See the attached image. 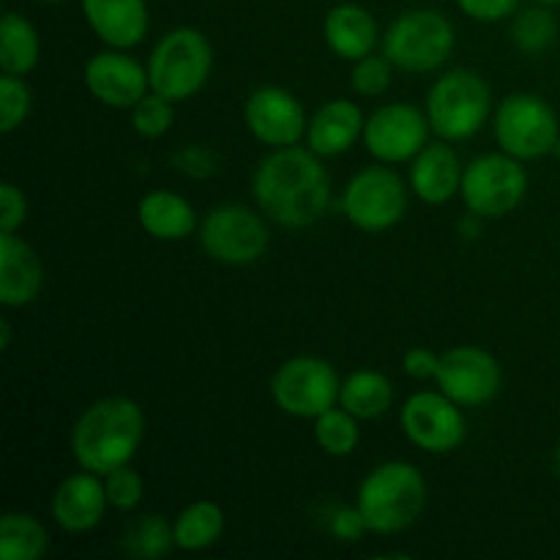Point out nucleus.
<instances>
[{
    "label": "nucleus",
    "mask_w": 560,
    "mask_h": 560,
    "mask_svg": "<svg viewBox=\"0 0 560 560\" xmlns=\"http://www.w3.org/2000/svg\"><path fill=\"white\" fill-rule=\"evenodd\" d=\"M137 222L156 241H186L200 230L195 206L173 189H153L142 195Z\"/></svg>",
    "instance_id": "5701e85b"
},
{
    "label": "nucleus",
    "mask_w": 560,
    "mask_h": 560,
    "mask_svg": "<svg viewBox=\"0 0 560 560\" xmlns=\"http://www.w3.org/2000/svg\"><path fill=\"white\" fill-rule=\"evenodd\" d=\"M33 109V93L27 88L25 77L3 74L0 77V131L14 135L25 126Z\"/></svg>",
    "instance_id": "2f4dec72"
},
{
    "label": "nucleus",
    "mask_w": 560,
    "mask_h": 560,
    "mask_svg": "<svg viewBox=\"0 0 560 560\" xmlns=\"http://www.w3.org/2000/svg\"><path fill=\"white\" fill-rule=\"evenodd\" d=\"M0 348L3 350L11 348V320L9 317H3V320H0Z\"/></svg>",
    "instance_id": "58836bf2"
},
{
    "label": "nucleus",
    "mask_w": 560,
    "mask_h": 560,
    "mask_svg": "<svg viewBox=\"0 0 560 560\" xmlns=\"http://www.w3.org/2000/svg\"><path fill=\"white\" fill-rule=\"evenodd\" d=\"M556 38H558V22L556 16H552L550 5L539 3L514 14L512 42L523 55L536 58V55L547 52V49L556 44Z\"/></svg>",
    "instance_id": "c756f323"
},
{
    "label": "nucleus",
    "mask_w": 560,
    "mask_h": 560,
    "mask_svg": "<svg viewBox=\"0 0 560 560\" xmlns=\"http://www.w3.org/2000/svg\"><path fill=\"white\" fill-rule=\"evenodd\" d=\"M399 427L416 448L427 454L457 452L468 435L463 408L452 397L438 392H416L399 410Z\"/></svg>",
    "instance_id": "ddd939ff"
},
{
    "label": "nucleus",
    "mask_w": 560,
    "mask_h": 560,
    "mask_svg": "<svg viewBox=\"0 0 560 560\" xmlns=\"http://www.w3.org/2000/svg\"><path fill=\"white\" fill-rule=\"evenodd\" d=\"M394 80V63L386 55H366V58L355 60L353 69H350V85L359 96L364 98H377L392 88Z\"/></svg>",
    "instance_id": "473e14b6"
},
{
    "label": "nucleus",
    "mask_w": 560,
    "mask_h": 560,
    "mask_svg": "<svg viewBox=\"0 0 560 560\" xmlns=\"http://www.w3.org/2000/svg\"><path fill=\"white\" fill-rule=\"evenodd\" d=\"M492 135L503 153L520 162H536L560 145V120L547 98L512 93L492 113Z\"/></svg>",
    "instance_id": "0eeeda50"
},
{
    "label": "nucleus",
    "mask_w": 560,
    "mask_h": 560,
    "mask_svg": "<svg viewBox=\"0 0 560 560\" xmlns=\"http://www.w3.org/2000/svg\"><path fill=\"white\" fill-rule=\"evenodd\" d=\"M394 383L377 370H355L342 377L339 386V405L361 421H372L386 416L394 408Z\"/></svg>",
    "instance_id": "b1692460"
},
{
    "label": "nucleus",
    "mask_w": 560,
    "mask_h": 560,
    "mask_svg": "<svg viewBox=\"0 0 560 560\" xmlns=\"http://www.w3.org/2000/svg\"><path fill=\"white\" fill-rule=\"evenodd\" d=\"M355 506L370 534L397 536L419 523L427 506V479L413 463L388 459L377 465L355 492Z\"/></svg>",
    "instance_id": "7ed1b4c3"
},
{
    "label": "nucleus",
    "mask_w": 560,
    "mask_h": 560,
    "mask_svg": "<svg viewBox=\"0 0 560 560\" xmlns=\"http://www.w3.org/2000/svg\"><path fill=\"white\" fill-rule=\"evenodd\" d=\"M27 219V197L16 184L0 186V233H16Z\"/></svg>",
    "instance_id": "f704fd0d"
},
{
    "label": "nucleus",
    "mask_w": 560,
    "mask_h": 560,
    "mask_svg": "<svg viewBox=\"0 0 560 560\" xmlns=\"http://www.w3.org/2000/svg\"><path fill=\"white\" fill-rule=\"evenodd\" d=\"M104 479V492H107L109 509H118V512H135L137 506L145 498V481L129 465H120V468L109 470Z\"/></svg>",
    "instance_id": "72a5a7b5"
},
{
    "label": "nucleus",
    "mask_w": 560,
    "mask_h": 560,
    "mask_svg": "<svg viewBox=\"0 0 560 560\" xmlns=\"http://www.w3.org/2000/svg\"><path fill=\"white\" fill-rule=\"evenodd\" d=\"M463 173L465 164L459 162V153L454 151L452 142H427L424 151L410 162L408 186L427 206H446L459 195Z\"/></svg>",
    "instance_id": "aec40b11"
},
{
    "label": "nucleus",
    "mask_w": 560,
    "mask_h": 560,
    "mask_svg": "<svg viewBox=\"0 0 560 560\" xmlns=\"http://www.w3.org/2000/svg\"><path fill=\"white\" fill-rule=\"evenodd\" d=\"M252 197L273 224L304 230L326 217L331 206V175L310 148H273L252 175Z\"/></svg>",
    "instance_id": "f257e3e1"
},
{
    "label": "nucleus",
    "mask_w": 560,
    "mask_h": 560,
    "mask_svg": "<svg viewBox=\"0 0 560 560\" xmlns=\"http://www.w3.org/2000/svg\"><path fill=\"white\" fill-rule=\"evenodd\" d=\"M424 113L438 140H470L490 118L492 91L479 71L452 69L432 82Z\"/></svg>",
    "instance_id": "39448f33"
},
{
    "label": "nucleus",
    "mask_w": 560,
    "mask_h": 560,
    "mask_svg": "<svg viewBox=\"0 0 560 560\" xmlns=\"http://www.w3.org/2000/svg\"><path fill=\"white\" fill-rule=\"evenodd\" d=\"M36 3H49V5H52V3H63V0H36Z\"/></svg>",
    "instance_id": "79ce46f5"
},
{
    "label": "nucleus",
    "mask_w": 560,
    "mask_h": 560,
    "mask_svg": "<svg viewBox=\"0 0 560 560\" xmlns=\"http://www.w3.org/2000/svg\"><path fill=\"white\" fill-rule=\"evenodd\" d=\"M438 366H441V355L430 348H410L402 355L405 375L413 377V381H435Z\"/></svg>",
    "instance_id": "4c0bfd02"
},
{
    "label": "nucleus",
    "mask_w": 560,
    "mask_h": 560,
    "mask_svg": "<svg viewBox=\"0 0 560 560\" xmlns=\"http://www.w3.org/2000/svg\"><path fill=\"white\" fill-rule=\"evenodd\" d=\"M315 443L328 457H350L361 443V419L342 405H334L315 419Z\"/></svg>",
    "instance_id": "c85d7f7f"
},
{
    "label": "nucleus",
    "mask_w": 560,
    "mask_h": 560,
    "mask_svg": "<svg viewBox=\"0 0 560 560\" xmlns=\"http://www.w3.org/2000/svg\"><path fill=\"white\" fill-rule=\"evenodd\" d=\"M328 530L337 536L339 541H359L361 536L370 534L364 517H361L359 506H339L331 512V520H328Z\"/></svg>",
    "instance_id": "e433bc0d"
},
{
    "label": "nucleus",
    "mask_w": 560,
    "mask_h": 560,
    "mask_svg": "<svg viewBox=\"0 0 560 560\" xmlns=\"http://www.w3.org/2000/svg\"><path fill=\"white\" fill-rule=\"evenodd\" d=\"M131 113V129L142 137V140H159V137L167 135L173 129L175 120V102L164 98L162 93L148 91Z\"/></svg>",
    "instance_id": "7c9ffc66"
},
{
    "label": "nucleus",
    "mask_w": 560,
    "mask_h": 560,
    "mask_svg": "<svg viewBox=\"0 0 560 560\" xmlns=\"http://www.w3.org/2000/svg\"><path fill=\"white\" fill-rule=\"evenodd\" d=\"M109 501L104 492V479L91 470L71 474L55 487L52 501H49V514H52L55 525L66 534H91L102 525L104 514H107Z\"/></svg>",
    "instance_id": "f3484780"
},
{
    "label": "nucleus",
    "mask_w": 560,
    "mask_h": 560,
    "mask_svg": "<svg viewBox=\"0 0 560 560\" xmlns=\"http://www.w3.org/2000/svg\"><path fill=\"white\" fill-rule=\"evenodd\" d=\"M120 547L129 558L159 560L175 550V528L164 514L145 512L126 525Z\"/></svg>",
    "instance_id": "cd10ccee"
},
{
    "label": "nucleus",
    "mask_w": 560,
    "mask_h": 560,
    "mask_svg": "<svg viewBox=\"0 0 560 560\" xmlns=\"http://www.w3.org/2000/svg\"><path fill=\"white\" fill-rule=\"evenodd\" d=\"M459 11L474 22H501L517 14L520 0H457Z\"/></svg>",
    "instance_id": "c9c22d12"
},
{
    "label": "nucleus",
    "mask_w": 560,
    "mask_h": 560,
    "mask_svg": "<svg viewBox=\"0 0 560 560\" xmlns=\"http://www.w3.org/2000/svg\"><path fill=\"white\" fill-rule=\"evenodd\" d=\"M151 91L162 93L170 102H186L197 96L211 80L213 47L208 36L197 27L180 25L164 33L153 44L145 60Z\"/></svg>",
    "instance_id": "20e7f679"
},
{
    "label": "nucleus",
    "mask_w": 560,
    "mask_h": 560,
    "mask_svg": "<svg viewBox=\"0 0 560 560\" xmlns=\"http://www.w3.org/2000/svg\"><path fill=\"white\" fill-rule=\"evenodd\" d=\"M44 290V262L16 233H0V304L5 310L31 306Z\"/></svg>",
    "instance_id": "6ab92c4d"
},
{
    "label": "nucleus",
    "mask_w": 560,
    "mask_h": 560,
    "mask_svg": "<svg viewBox=\"0 0 560 560\" xmlns=\"http://www.w3.org/2000/svg\"><path fill=\"white\" fill-rule=\"evenodd\" d=\"M42 60V38L27 16L9 11L0 22V71L27 77Z\"/></svg>",
    "instance_id": "393cba45"
},
{
    "label": "nucleus",
    "mask_w": 560,
    "mask_h": 560,
    "mask_svg": "<svg viewBox=\"0 0 560 560\" xmlns=\"http://www.w3.org/2000/svg\"><path fill=\"white\" fill-rule=\"evenodd\" d=\"M410 186L388 164L359 170L345 184L339 211L361 233H386L402 222Z\"/></svg>",
    "instance_id": "6e6552de"
},
{
    "label": "nucleus",
    "mask_w": 560,
    "mask_h": 560,
    "mask_svg": "<svg viewBox=\"0 0 560 560\" xmlns=\"http://www.w3.org/2000/svg\"><path fill=\"white\" fill-rule=\"evenodd\" d=\"M435 383L459 408H481L501 394L503 370L490 350L479 345H457L441 353Z\"/></svg>",
    "instance_id": "4468645a"
},
{
    "label": "nucleus",
    "mask_w": 560,
    "mask_h": 560,
    "mask_svg": "<svg viewBox=\"0 0 560 560\" xmlns=\"http://www.w3.org/2000/svg\"><path fill=\"white\" fill-rule=\"evenodd\" d=\"M145 438V413L129 397H102L88 405L71 427V454L91 474L129 465Z\"/></svg>",
    "instance_id": "f03ea898"
},
{
    "label": "nucleus",
    "mask_w": 560,
    "mask_h": 560,
    "mask_svg": "<svg viewBox=\"0 0 560 560\" xmlns=\"http://www.w3.org/2000/svg\"><path fill=\"white\" fill-rule=\"evenodd\" d=\"M366 115L350 98H331L320 104L306 124V148L320 159H337L348 153L364 137Z\"/></svg>",
    "instance_id": "412c9836"
},
{
    "label": "nucleus",
    "mask_w": 560,
    "mask_h": 560,
    "mask_svg": "<svg viewBox=\"0 0 560 560\" xmlns=\"http://www.w3.org/2000/svg\"><path fill=\"white\" fill-rule=\"evenodd\" d=\"M432 126L424 109L410 102H392L366 115L364 142L366 153L381 164L413 162L430 142Z\"/></svg>",
    "instance_id": "f8f14e48"
},
{
    "label": "nucleus",
    "mask_w": 560,
    "mask_h": 560,
    "mask_svg": "<svg viewBox=\"0 0 560 560\" xmlns=\"http://www.w3.org/2000/svg\"><path fill=\"white\" fill-rule=\"evenodd\" d=\"M323 38L337 58L355 63L375 52L381 31L370 9L361 3H339L323 20Z\"/></svg>",
    "instance_id": "4be33fe9"
},
{
    "label": "nucleus",
    "mask_w": 560,
    "mask_h": 560,
    "mask_svg": "<svg viewBox=\"0 0 560 560\" xmlns=\"http://www.w3.org/2000/svg\"><path fill=\"white\" fill-rule=\"evenodd\" d=\"M82 16L104 47L131 49L151 31L148 0H82Z\"/></svg>",
    "instance_id": "a211bd4d"
},
{
    "label": "nucleus",
    "mask_w": 560,
    "mask_h": 560,
    "mask_svg": "<svg viewBox=\"0 0 560 560\" xmlns=\"http://www.w3.org/2000/svg\"><path fill=\"white\" fill-rule=\"evenodd\" d=\"M244 120L257 142L273 148L301 145L306 140L304 104L279 85H260L249 93L244 104Z\"/></svg>",
    "instance_id": "2eb2a0df"
},
{
    "label": "nucleus",
    "mask_w": 560,
    "mask_h": 560,
    "mask_svg": "<svg viewBox=\"0 0 560 560\" xmlns=\"http://www.w3.org/2000/svg\"><path fill=\"white\" fill-rule=\"evenodd\" d=\"M525 195H528V170L520 159L498 151L476 156L474 162L465 164L459 197L474 217H509L523 206Z\"/></svg>",
    "instance_id": "1a4fd4ad"
},
{
    "label": "nucleus",
    "mask_w": 560,
    "mask_h": 560,
    "mask_svg": "<svg viewBox=\"0 0 560 560\" xmlns=\"http://www.w3.org/2000/svg\"><path fill=\"white\" fill-rule=\"evenodd\" d=\"M85 88L98 104L109 109H131L148 91V66L126 49L104 47L85 63Z\"/></svg>",
    "instance_id": "dca6fc26"
},
{
    "label": "nucleus",
    "mask_w": 560,
    "mask_h": 560,
    "mask_svg": "<svg viewBox=\"0 0 560 560\" xmlns=\"http://www.w3.org/2000/svg\"><path fill=\"white\" fill-rule=\"evenodd\" d=\"M454 42L457 33L443 11L408 9L386 27L381 47L394 69L408 74H430L452 58Z\"/></svg>",
    "instance_id": "423d86ee"
},
{
    "label": "nucleus",
    "mask_w": 560,
    "mask_h": 560,
    "mask_svg": "<svg viewBox=\"0 0 560 560\" xmlns=\"http://www.w3.org/2000/svg\"><path fill=\"white\" fill-rule=\"evenodd\" d=\"M536 3H545V5H550V9H552V5H560V0H536Z\"/></svg>",
    "instance_id": "a19ab883"
},
{
    "label": "nucleus",
    "mask_w": 560,
    "mask_h": 560,
    "mask_svg": "<svg viewBox=\"0 0 560 560\" xmlns=\"http://www.w3.org/2000/svg\"><path fill=\"white\" fill-rule=\"evenodd\" d=\"M49 534L31 512H5L0 520V558L38 560L47 556Z\"/></svg>",
    "instance_id": "bb28decb"
},
{
    "label": "nucleus",
    "mask_w": 560,
    "mask_h": 560,
    "mask_svg": "<svg viewBox=\"0 0 560 560\" xmlns=\"http://www.w3.org/2000/svg\"><path fill=\"white\" fill-rule=\"evenodd\" d=\"M197 235L202 252L222 266H252L266 255L271 244V233L260 213L238 202L211 208Z\"/></svg>",
    "instance_id": "9b49d317"
},
{
    "label": "nucleus",
    "mask_w": 560,
    "mask_h": 560,
    "mask_svg": "<svg viewBox=\"0 0 560 560\" xmlns=\"http://www.w3.org/2000/svg\"><path fill=\"white\" fill-rule=\"evenodd\" d=\"M556 474H558V479H560V441H558V446H556Z\"/></svg>",
    "instance_id": "ea45409f"
},
{
    "label": "nucleus",
    "mask_w": 560,
    "mask_h": 560,
    "mask_svg": "<svg viewBox=\"0 0 560 560\" xmlns=\"http://www.w3.org/2000/svg\"><path fill=\"white\" fill-rule=\"evenodd\" d=\"M175 547L184 552H202L224 534V509L217 501H195L173 520Z\"/></svg>",
    "instance_id": "a878e982"
},
{
    "label": "nucleus",
    "mask_w": 560,
    "mask_h": 560,
    "mask_svg": "<svg viewBox=\"0 0 560 560\" xmlns=\"http://www.w3.org/2000/svg\"><path fill=\"white\" fill-rule=\"evenodd\" d=\"M339 386L331 361L320 355H293L277 366L271 375V399L284 416L293 419H312L339 405Z\"/></svg>",
    "instance_id": "9d476101"
}]
</instances>
